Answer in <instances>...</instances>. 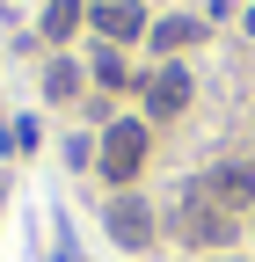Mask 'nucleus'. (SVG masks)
<instances>
[{
    "mask_svg": "<svg viewBox=\"0 0 255 262\" xmlns=\"http://www.w3.org/2000/svg\"><path fill=\"white\" fill-rule=\"evenodd\" d=\"M95 160H102L110 182H132V175L146 168V124H139V117H117V124L102 131V153H95Z\"/></svg>",
    "mask_w": 255,
    "mask_h": 262,
    "instance_id": "1",
    "label": "nucleus"
},
{
    "mask_svg": "<svg viewBox=\"0 0 255 262\" xmlns=\"http://www.w3.org/2000/svg\"><path fill=\"white\" fill-rule=\"evenodd\" d=\"M182 241L189 248H226L233 241V211H219L204 189H189L182 196Z\"/></svg>",
    "mask_w": 255,
    "mask_h": 262,
    "instance_id": "2",
    "label": "nucleus"
},
{
    "mask_svg": "<svg viewBox=\"0 0 255 262\" xmlns=\"http://www.w3.org/2000/svg\"><path fill=\"white\" fill-rule=\"evenodd\" d=\"M189 189H204L219 211H255V168H241V160H226V168H211L204 182H189Z\"/></svg>",
    "mask_w": 255,
    "mask_h": 262,
    "instance_id": "3",
    "label": "nucleus"
},
{
    "mask_svg": "<svg viewBox=\"0 0 255 262\" xmlns=\"http://www.w3.org/2000/svg\"><path fill=\"white\" fill-rule=\"evenodd\" d=\"M189 95H197V80H189L182 66H161V73L146 80V117H182Z\"/></svg>",
    "mask_w": 255,
    "mask_h": 262,
    "instance_id": "4",
    "label": "nucleus"
},
{
    "mask_svg": "<svg viewBox=\"0 0 255 262\" xmlns=\"http://www.w3.org/2000/svg\"><path fill=\"white\" fill-rule=\"evenodd\" d=\"M95 29L110 44H132V37H146V8L139 0H95Z\"/></svg>",
    "mask_w": 255,
    "mask_h": 262,
    "instance_id": "5",
    "label": "nucleus"
},
{
    "mask_svg": "<svg viewBox=\"0 0 255 262\" xmlns=\"http://www.w3.org/2000/svg\"><path fill=\"white\" fill-rule=\"evenodd\" d=\"M110 233H117V248H146L153 241V211L139 204V196H117L110 204Z\"/></svg>",
    "mask_w": 255,
    "mask_h": 262,
    "instance_id": "6",
    "label": "nucleus"
},
{
    "mask_svg": "<svg viewBox=\"0 0 255 262\" xmlns=\"http://www.w3.org/2000/svg\"><path fill=\"white\" fill-rule=\"evenodd\" d=\"M80 15H88V0H51V8H44V37L66 44L73 29H80Z\"/></svg>",
    "mask_w": 255,
    "mask_h": 262,
    "instance_id": "7",
    "label": "nucleus"
},
{
    "mask_svg": "<svg viewBox=\"0 0 255 262\" xmlns=\"http://www.w3.org/2000/svg\"><path fill=\"white\" fill-rule=\"evenodd\" d=\"M146 37H153V51H182L189 37H197V22H189V15H168V22H153Z\"/></svg>",
    "mask_w": 255,
    "mask_h": 262,
    "instance_id": "8",
    "label": "nucleus"
},
{
    "mask_svg": "<svg viewBox=\"0 0 255 262\" xmlns=\"http://www.w3.org/2000/svg\"><path fill=\"white\" fill-rule=\"evenodd\" d=\"M44 95H51V102H73V95H80V66H73V58H51Z\"/></svg>",
    "mask_w": 255,
    "mask_h": 262,
    "instance_id": "9",
    "label": "nucleus"
},
{
    "mask_svg": "<svg viewBox=\"0 0 255 262\" xmlns=\"http://www.w3.org/2000/svg\"><path fill=\"white\" fill-rule=\"evenodd\" d=\"M95 80H102V88H124L132 73H124V58H117V51H95Z\"/></svg>",
    "mask_w": 255,
    "mask_h": 262,
    "instance_id": "10",
    "label": "nucleus"
},
{
    "mask_svg": "<svg viewBox=\"0 0 255 262\" xmlns=\"http://www.w3.org/2000/svg\"><path fill=\"white\" fill-rule=\"evenodd\" d=\"M0 146H8V153H29V146H37V124H29V117L8 124V131H0Z\"/></svg>",
    "mask_w": 255,
    "mask_h": 262,
    "instance_id": "11",
    "label": "nucleus"
},
{
    "mask_svg": "<svg viewBox=\"0 0 255 262\" xmlns=\"http://www.w3.org/2000/svg\"><path fill=\"white\" fill-rule=\"evenodd\" d=\"M248 37H255V8H248Z\"/></svg>",
    "mask_w": 255,
    "mask_h": 262,
    "instance_id": "12",
    "label": "nucleus"
}]
</instances>
